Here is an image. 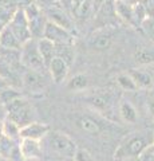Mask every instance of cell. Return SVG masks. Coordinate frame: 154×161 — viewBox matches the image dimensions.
Segmentation results:
<instances>
[{"mask_svg": "<svg viewBox=\"0 0 154 161\" xmlns=\"http://www.w3.org/2000/svg\"><path fill=\"white\" fill-rule=\"evenodd\" d=\"M154 142V133L153 132H140L133 133L122 141L118 145L114 153V158L122 160V158H137L146 148L151 147Z\"/></svg>", "mask_w": 154, "mask_h": 161, "instance_id": "1", "label": "cell"}, {"mask_svg": "<svg viewBox=\"0 0 154 161\" xmlns=\"http://www.w3.org/2000/svg\"><path fill=\"white\" fill-rule=\"evenodd\" d=\"M42 141H44L47 148L51 152L56 153L62 160H72L78 149L77 144L74 142V140L70 136L62 132H55V130L54 132L50 130Z\"/></svg>", "mask_w": 154, "mask_h": 161, "instance_id": "2", "label": "cell"}, {"mask_svg": "<svg viewBox=\"0 0 154 161\" xmlns=\"http://www.w3.org/2000/svg\"><path fill=\"white\" fill-rule=\"evenodd\" d=\"M4 108H6V112H7V118L13 121L19 128H23L32 122V118H34L32 108L28 103V101L24 99L23 97L13 99L12 102H9Z\"/></svg>", "mask_w": 154, "mask_h": 161, "instance_id": "3", "label": "cell"}, {"mask_svg": "<svg viewBox=\"0 0 154 161\" xmlns=\"http://www.w3.org/2000/svg\"><path fill=\"white\" fill-rule=\"evenodd\" d=\"M20 63L26 66L27 70H34V71L46 74V64H44L43 59L39 54L38 50V43L35 39L28 40L24 43L20 48Z\"/></svg>", "mask_w": 154, "mask_h": 161, "instance_id": "4", "label": "cell"}, {"mask_svg": "<svg viewBox=\"0 0 154 161\" xmlns=\"http://www.w3.org/2000/svg\"><path fill=\"white\" fill-rule=\"evenodd\" d=\"M23 12L28 20L29 32H31L32 39L35 40L42 39L44 27H46V23H47V18L44 15V11L39 6H36L35 3H31L23 9Z\"/></svg>", "mask_w": 154, "mask_h": 161, "instance_id": "5", "label": "cell"}, {"mask_svg": "<svg viewBox=\"0 0 154 161\" xmlns=\"http://www.w3.org/2000/svg\"><path fill=\"white\" fill-rule=\"evenodd\" d=\"M7 26L11 28V31L13 32V35L18 38V40L20 42V44L23 46L24 43H27L28 40H31V32H29V26H28V20L24 15L23 9H18L16 12L12 15L11 20L8 22Z\"/></svg>", "mask_w": 154, "mask_h": 161, "instance_id": "6", "label": "cell"}, {"mask_svg": "<svg viewBox=\"0 0 154 161\" xmlns=\"http://www.w3.org/2000/svg\"><path fill=\"white\" fill-rule=\"evenodd\" d=\"M43 38L48 39L54 44H72L74 43V35L70 31L59 27L58 24L50 22V20H47L46 27H44Z\"/></svg>", "mask_w": 154, "mask_h": 161, "instance_id": "7", "label": "cell"}, {"mask_svg": "<svg viewBox=\"0 0 154 161\" xmlns=\"http://www.w3.org/2000/svg\"><path fill=\"white\" fill-rule=\"evenodd\" d=\"M44 15H46L47 20H50V22L58 24L59 27L67 30V31H70V32L72 31L74 24H72L71 18L68 16L66 9L61 6H58L56 3H54L52 6H50L44 9Z\"/></svg>", "mask_w": 154, "mask_h": 161, "instance_id": "8", "label": "cell"}, {"mask_svg": "<svg viewBox=\"0 0 154 161\" xmlns=\"http://www.w3.org/2000/svg\"><path fill=\"white\" fill-rule=\"evenodd\" d=\"M19 152L23 161L26 160H39L42 156V144L40 141L28 140V138H20L19 142Z\"/></svg>", "mask_w": 154, "mask_h": 161, "instance_id": "9", "label": "cell"}, {"mask_svg": "<svg viewBox=\"0 0 154 161\" xmlns=\"http://www.w3.org/2000/svg\"><path fill=\"white\" fill-rule=\"evenodd\" d=\"M50 132V128L46 124L42 122H35L32 121L31 124L26 125V126L20 128V138H28V140H35L40 141L47 136Z\"/></svg>", "mask_w": 154, "mask_h": 161, "instance_id": "10", "label": "cell"}, {"mask_svg": "<svg viewBox=\"0 0 154 161\" xmlns=\"http://www.w3.org/2000/svg\"><path fill=\"white\" fill-rule=\"evenodd\" d=\"M23 85L31 92H42L46 87L47 80L44 78V74L34 71V70H27L23 75Z\"/></svg>", "mask_w": 154, "mask_h": 161, "instance_id": "11", "label": "cell"}, {"mask_svg": "<svg viewBox=\"0 0 154 161\" xmlns=\"http://www.w3.org/2000/svg\"><path fill=\"white\" fill-rule=\"evenodd\" d=\"M68 64L64 62L63 59L58 58V57H54L52 60L50 62V64L47 66V70L50 71V75L51 78L54 79L55 83H61L66 79L67 74H68Z\"/></svg>", "mask_w": 154, "mask_h": 161, "instance_id": "12", "label": "cell"}, {"mask_svg": "<svg viewBox=\"0 0 154 161\" xmlns=\"http://www.w3.org/2000/svg\"><path fill=\"white\" fill-rule=\"evenodd\" d=\"M88 102L90 105L97 109L98 112L101 113H109L111 110V106H113V95L111 93H103V92H99L97 94H93L90 98H88Z\"/></svg>", "mask_w": 154, "mask_h": 161, "instance_id": "13", "label": "cell"}, {"mask_svg": "<svg viewBox=\"0 0 154 161\" xmlns=\"http://www.w3.org/2000/svg\"><path fill=\"white\" fill-rule=\"evenodd\" d=\"M133 6L134 4L127 3L125 0H115V2H114V12H115V16L122 19L123 22L130 24V26H135V23H134Z\"/></svg>", "mask_w": 154, "mask_h": 161, "instance_id": "14", "label": "cell"}, {"mask_svg": "<svg viewBox=\"0 0 154 161\" xmlns=\"http://www.w3.org/2000/svg\"><path fill=\"white\" fill-rule=\"evenodd\" d=\"M77 126L88 134H98L102 130V125L98 119H95L91 115H79L75 119Z\"/></svg>", "mask_w": 154, "mask_h": 161, "instance_id": "15", "label": "cell"}, {"mask_svg": "<svg viewBox=\"0 0 154 161\" xmlns=\"http://www.w3.org/2000/svg\"><path fill=\"white\" fill-rule=\"evenodd\" d=\"M0 48L16 50V51H20L22 48L20 42L18 40V38L13 35V32L8 26H4L3 30L0 31Z\"/></svg>", "mask_w": 154, "mask_h": 161, "instance_id": "16", "label": "cell"}, {"mask_svg": "<svg viewBox=\"0 0 154 161\" xmlns=\"http://www.w3.org/2000/svg\"><path fill=\"white\" fill-rule=\"evenodd\" d=\"M111 42H113V35L109 31H106V30H101V31L95 32L90 38L88 44L94 50H107L111 46Z\"/></svg>", "mask_w": 154, "mask_h": 161, "instance_id": "17", "label": "cell"}, {"mask_svg": "<svg viewBox=\"0 0 154 161\" xmlns=\"http://www.w3.org/2000/svg\"><path fill=\"white\" fill-rule=\"evenodd\" d=\"M38 43V50H39V54L43 59L46 67L50 64V62L52 60V58L55 57V44L52 42H50L48 39L46 38H42V39H38L36 40Z\"/></svg>", "mask_w": 154, "mask_h": 161, "instance_id": "18", "label": "cell"}, {"mask_svg": "<svg viewBox=\"0 0 154 161\" xmlns=\"http://www.w3.org/2000/svg\"><path fill=\"white\" fill-rule=\"evenodd\" d=\"M118 112L121 118L125 121L127 124H135L137 119H138V113H137V109L133 106V105L129 102V101H121L119 102V106H118Z\"/></svg>", "mask_w": 154, "mask_h": 161, "instance_id": "19", "label": "cell"}, {"mask_svg": "<svg viewBox=\"0 0 154 161\" xmlns=\"http://www.w3.org/2000/svg\"><path fill=\"white\" fill-rule=\"evenodd\" d=\"M130 77L133 78L134 83L137 85V87L150 89L153 86V77H151V74L145 71V70H134V71H131Z\"/></svg>", "mask_w": 154, "mask_h": 161, "instance_id": "20", "label": "cell"}, {"mask_svg": "<svg viewBox=\"0 0 154 161\" xmlns=\"http://www.w3.org/2000/svg\"><path fill=\"white\" fill-rule=\"evenodd\" d=\"M2 133H3V137H7L12 141L20 140V128L7 117L2 122Z\"/></svg>", "mask_w": 154, "mask_h": 161, "instance_id": "21", "label": "cell"}, {"mask_svg": "<svg viewBox=\"0 0 154 161\" xmlns=\"http://www.w3.org/2000/svg\"><path fill=\"white\" fill-rule=\"evenodd\" d=\"M19 150V147L15 144V141L9 140L7 137H0V156L3 158L11 160L12 156Z\"/></svg>", "mask_w": 154, "mask_h": 161, "instance_id": "22", "label": "cell"}, {"mask_svg": "<svg viewBox=\"0 0 154 161\" xmlns=\"http://www.w3.org/2000/svg\"><path fill=\"white\" fill-rule=\"evenodd\" d=\"M55 57L63 59L70 66L74 60L72 44H55Z\"/></svg>", "mask_w": 154, "mask_h": 161, "instance_id": "23", "label": "cell"}, {"mask_svg": "<svg viewBox=\"0 0 154 161\" xmlns=\"http://www.w3.org/2000/svg\"><path fill=\"white\" fill-rule=\"evenodd\" d=\"M88 85V79L86 75L83 74H77L68 80L67 83V89L72 90V92H78V90H84Z\"/></svg>", "mask_w": 154, "mask_h": 161, "instance_id": "24", "label": "cell"}, {"mask_svg": "<svg viewBox=\"0 0 154 161\" xmlns=\"http://www.w3.org/2000/svg\"><path fill=\"white\" fill-rule=\"evenodd\" d=\"M90 7V0H72L71 2V12L78 18H84Z\"/></svg>", "mask_w": 154, "mask_h": 161, "instance_id": "25", "label": "cell"}, {"mask_svg": "<svg viewBox=\"0 0 154 161\" xmlns=\"http://www.w3.org/2000/svg\"><path fill=\"white\" fill-rule=\"evenodd\" d=\"M19 97H22V94L18 92L16 89H13L11 86H8L3 90V92H0V102H2L4 106L8 105L9 102H12L13 99H16Z\"/></svg>", "mask_w": 154, "mask_h": 161, "instance_id": "26", "label": "cell"}, {"mask_svg": "<svg viewBox=\"0 0 154 161\" xmlns=\"http://www.w3.org/2000/svg\"><path fill=\"white\" fill-rule=\"evenodd\" d=\"M117 82H118V85L123 90H127V92H134V90L138 89L137 85L134 83L133 78L130 77V74H121V75H118Z\"/></svg>", "mask_w": 154, "mask_h": 161, "instance_id": "27", "label": "cell"}, {"mask_svg": "<svg viewBox=\"0 0 154 161\" xmlns=\"http://www.w3.org/2000/svg\"><path fill=\"white\" fill-rule=\"evenodd\" d=\"M72 161H95V160L93 158V156L88 153L86 149L78 148L77 152H75V154H74Z\"/></svg>", "mask_w": 154, "mask_h": 161, "instance_id": "28", "label": "cell"}, {"mask_svg": "<svg viewBox=\"0 0 154 161\" xmlns=\"http://www.w3.org/2000/svg\"><path fill=\"white\" fill-rule=\"evenodd\" d=\"M138 3L145 9L147 18H154V0H140Z\"/></svg>", "mask_w": 154, "mask_h": 161, "instance_id": "29", "label": "cell"}, {"mask_svg": "<svg viewBox=\"0 0 154 161\" xmlns=\"http://www.w3.org/2000/svg\"><path fill=\"white\" fill-rule=\"evenodd\" d=\"M137 58H138L137 60H138V62H141V63H150V62H153V60H154V54L153 53H147V51H145V50H142V51L138 53Z\"/></svg>", "mask_w": 154, "mask_h": 161, "instance_id": "30", "label": "cell"}, {"mask_svg": "<svg viewBox=\"0 0 154 161\" xmlns=\"http://www.w3.org/2000/svg\"><path fill=\"white\" fill-rule=\"evenodd\" d=\"M138 161H154V152H153V145L146 148L143 152L138 156Z\"/></svg>", "mask_w": 154, "mask_h": 161, "instance_id": "31", "label": "cell"}, {"mask_svg": "<svg viewBox=\"0 0 154 161\" xmlns=\"http://www.w3.org/2000/svg\"><path fill=\"white\" fill-rule=\"evenodd\" d=\"M142 27L146 31V34L150 35V36L154 39V18H147L145 22L142 23Z\"/></svg>", "mask_w": 154, "mask_h": 161, "instance_id": "32", "label": "cell"}, {"mask_svg": "<svg viewBox=\"0 0 154 161\" xmlns=\"http://www.w3.org/2000/svg\"><path fill=\"white\" fill-rule=\"evenodd\" d=\"M32 2L34 3H35L36 4V6H39V7H40L42 9L44 8V9H46L47 7H50V6H52V4L54 3H56V2H54V0H32Z\"/></svg>", "mask_w": 154, "mask_h": 161, "instance_id": "33", "label": "cell"}, {"mask_svg": "<svg viewBox=\"0 0 154 161\" xmlns=\"http://www.w3.org/2000/svg\"><path fill=\"white\" fill-rule=\"evenodd\" d=\"M71 2H72V0H58L59 6L63 7L66 11H68V9L71 11Z\"/></svg>", "mask_w": 154, "mask_h": 161, "instance_id": "34", "label": "cell"}, {"mask_svg": "<svg viewBox=\"0 0 154 161\" xmlns=\"http://www.w3.org/2000/svg\"><path fill=\"white\" fill-rule=\"evenodd\" d=\"M7 117V112H6V108H4V105L0 102V121H3L4 118Z\"/></svg>", "mask_w": 154, "mask_h": 161, "instance_id": "35", "label": "cell"}, {"mask_svg": "<svg viewBox=\"0 0 154 161\" xmlns=\"http://www.w3.org/2000/svg\"><path fill=\"white\" fill-rule=\"evenodd\" d=\"M6 87H8V83H7L2 77H0V92H3V90L6 89Z\"/></svg>", "mask_w": 154, "mask_h": 161, "instance_id": "36", "label": "cell"}, {"mask_svg": "<svg viewBox=\"0 0 154 161\" xmlns=\"http://www.w3.org/2000/svg\"><path fill=\"white\" fill-rule=\"evenodd\" d=\"M149 110H150L151 115H154V98L149 101Z\"/></svg>", "mask_w": 154, "mask_h": 161, "instance_id": "37", "label": "cell"}, {"mask_svg": "<svg viewBox=\"0 0 154 161\" xmlns=\"http://www.w3.org/2000/svg\"><path fill=\"white\" fill-rule=\"evenodd\" d=\"M115 161H138V157L137 158H134V157H131V158H122V160H115Z\"/></svg>", "mask_w": 154, "mask_h": 161, "instance_id": "38", "label": "cell"}, {"mask_svg": "<svg viewBox=\"0 0 154 161\" xmlns=\"http://www.w3.org/2000/svg\"><path fill=\"white\" fill-rule=\"evenodd\" d=\"M2 122H3V121H0V137L3 136V133H2Z\"/></svg>", "mask_w": 154, "mask_h": 161, "instance_id": "39", "label": "cell"}, {"mask_svg": "<svg viewBox=\"0 0 154 161\" xmlns=\"http://www.w3.org/2000/svg\"><path fill=\"white\" fill-rule=\"evenodd\" d=\"M3 27H4L3 24H0V31H2V30H3Z\"/></svg>", "mask_w": 154, "mask_h": 161, "instance_id": "40", "label": "cell"}, {"mask_svg": "<svg viewBox=\"0 0 154 161\" xmlns=\"http://www.w3.org/2000/svg\"><path fill=\"white\" fill-rule=\"evenodd\" d=\"M62 161H72V160H62Z\"/></svg>", "mask_w": 154, "mask_h": 161, "instance_id": "41", "label": "cell"}, {"mask_svg": "<svg viewBox=\"0 0 154 161\" xmlns=\"http://www.w3.org/2000/svg\"><path fill=\"white\" fill-rule=\"evenodd\" d=\"M153 152H154V142H153Z\"/></svg>", "mask_w": 154, "mask_h": 161, "instance_id": "42", "label": "cell"}, {"mask_svg": "<svg viewBox=\"0 0 154 161\" xmlns=\"http://www.w3.org/2000/svg\"><path fill=\"white\" fill-rule=\"evenodd\" d=\"M54 2H56V3H58V0H54Z\"/></svg>", "mask_w": 154, "mask_h": 161, "instance_id": "43", "label": "cell"}]
</instances>
